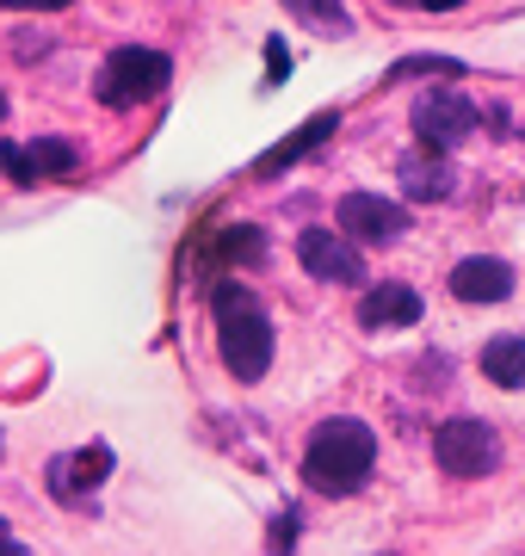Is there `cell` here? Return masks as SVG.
Instances as JSON below:
<instances>
[{"label": "cell", "mask_w": 525, "mask_h": 556, "mask_svg": "<svg viewBox=\"0 0 525 556\" xmlns=\"http://www.w3.org/2000/svg\"><path fill=\"white\" fill-rule=\"evenodd\" d=\"M204 266H266V229L260 223H235L204 241Z\"/></svg>", "instance_id": "obj_12"}, {"label": "cell", "mask_w": 525, "mask_h": 556, "mask_svg": "<svg viewBox=\"0 0 525 556\" xmlns=\"http://www.w3.org/2000/svg\"><path fill=\"white\" fill-rule=\"evenodd\" d=\"M7 13H25V7H68V0H0Z\"/></svg>", "instance_id": "obj_21"}, {"label": "cell", "mask_w": 525, "mask_h": 556, "mask_svg": "<svg viewBox=\"0 0 525 556\" xmlns=\"http://www.w3.org/2000/svg\"><path fill=\"white\" fill-rule=\"evenodd\" d=\"M25 149H31V174L38 179H68L81 167V149L68 137H38V142H25Z\"/></svg>", "instance_id": "obj_16"}, {"label": "cell", "mask_w": 525, "mask_h": 556, "mask_svg": "<svg viewBox=\"0 0 525 556\" xmlns=\"http://www.w3.org/2000/svg\"><path fill=\"white\" fill-rule=\"evenodd\" d=\"M167 80H174V62L162 50H149V43H118L112 56L100 62V75H93V100L105 112H137V105L162 100Z\"/></svg>", "instance_id": "obj_3"}, {"label": "cell", "mask_w": 525, "mask_h": 556, "mask_svg": "<svg viewBox=\"0 0 525 556\" xmlns=\"http://www.w3.org/2000/svg\"><path fill=\"white\" fill-rule=\"evenodd\" d=\"M7 43H13V56H20V62H38L43 50H50V38H43V31H31V25H20Z\"/></svg>", "instance_id": "obj_20"}, {"label": "cell", "mask_w": 525, "mask_h": 556, "mask_svg": "<svg viewBox=\"0 0 525 556\" xmlns=\"http://www.w3.org/2000/svg\"><path fill=\"white\" fill-rule=\"evenodd\" d=\"M0 118H7V93H0Z\"/></svg>", "instance_id": "obj_25"}, {"label": "cell", "mask_w": 525, "mask_h": 556, "mask_svg": "<svg viewBox=\"0 0 525 556\" xmlns=\"http://www.w3.org/2000/svg\"><path fill=\"white\" fill-rule=\"evenodd\" d=\"M408 75H445V80H458V75H464V62H458V56H402L396 68H389V80H408Z\"/></svg>", "instance_id": "obj_17"}, {"label": "cell", "mask_w": 525, "mask_h": 556, "mask_svg": "<svg viewBox=\"0 0 525 556\" xmlns=\"http://www.w3.org/2000/svg\"><path fill=\"white\" fill-rule=\"evenodd\" d=\"M408 118H414V137H421V149H433V155H451V149H458V142H470V130L483 124V105L470 100V93H458V87H426Z\"/></svg>", "instance_id": "obj_5"}, {"label": "cell", "mask_w": 525, "mask_h": 556, "mask_svg": "<svg viewBox=\"0 0 525 556\" xmlns=\"http://www.w3.org/2000/svg\"><path fill=\"white\" fill-rule=\"evenodd\" d=\"M464 0H421V13H458Z\"/></svg>", "instance_id": "obj_22"}, {"label": "cell", "mask_w": 525, "mask_h": 556, "mask_svg": "<svg viewBox=\"0 0 525 556\" xmlns=\"http://www.w3.org/2000/svg\"><path fill=\"white\" fill-rule=\"evenodd\" d=\"M421 291L414 285H402V278H384V285H371L359 298V321L377 334V328H414L421 321Z\"/></svg>", "instance_id": "obj_10"}, {"label": "cell", "mask_w": 525, "mask_h": 556, "mask_svg": "<svg viewBox=\"0 0 525 556\" xmlns=\"http://www.w3.org/2000/svg\"><path fill=\"white\" fill-rule=\"evenodd\" d=\"M445 291L458 303H507L513 298V266L495 254H470L451 266V278H445Z\"/></svg>", "instance_id": "obj_9"}, {"label": "cell", "mask_w": 525, "mask_h": 556, "mask_svg": "<svg viewBox=\"0 0 525 556\" xmlns=\"http://www.w3.org/2000/svg\"><path fill=\"white\" fill-rule=\"evenodd\" d=\"M297 526H304V519L291 514V507H284V514H272V526H266V544H272V556H291V551H297Z\"/></svg>", "instance_id": "obj_19"}, {"label": "cell", "mask_w": 525, "mask_h": 556, "mask_svg": "<svg viewBox=\"0 0 525 556\" xmlns=\"http://www.w3.org/2000/svg\"><path fill=\"white\" fill-rule=\"evenodd\" d=\"M0 174L13 179V186H38V174H31V149H25V142H0Z\"/></svg>", "instance_id": "obj_18"}, {"label": "cell", "mask_w": 525, "mask_h": 556, "mask_svg": "<svg viewBox=\"0 0 525 556\" xmlns=\"http://www.w3.org/2000/svg\"><path fill=\"white\" fill-rule=\"evenodd\" d=\"M402 192H408V199H421V204L451 199V192H458V174H451V161H445V155L421 149V155L402 161Z\"/></svg>", "instance_id": "obj_13"}, {"label": "cell", "mask_w": 525, "mask_h": 556, "mask_svg": "<svg viewBox=\"0 0 525 556\" xmlns=\"http://www.w3.org/2000/svg\"><path fill=\"white\" fill-rule=\"evenodd\" d=\"M210 321H217L222 371L235 383H260L272 371V353H279V334H272V316H266L260 291H247L235 273L210 278Z\"/></svg>", "instance_id": "obj_1"}, {"label": "cell", "mask_w": 525, "mask_h": 556, "mask_svg": "<svg viewBox=\"0 0 525 556\" xmlns=\"http://www.w3.org/2000/svg\"><path fill=\"white\" fill-rule=\"evenodd\" d=\"M433 457L445 477H488V470H501V433L483 415H451L433 427Z\"/></svg>", "instance_id": "obj_4"}, {"label": "cell", "mask_w": 525, "mask_h": 556, "mask_svg": "<svg viewBox=\"0 0 525 556\" xmlns=\"http://www.w3.org/2000/svg\"><path fill=\"white\" fill-rule=\"evenodd\" d=\"M377 470V433L359 415H328L304 445V482L316 495H359Z\"/></svg>", "instance_id": "obj_2"}, {"label": "cell", "mask_w": 525, "mask_h": 556, "mask_svg": "<svg viewBox=\"0 0 525 556\" xmlns=\"http://www.w3.org/2000/svg\"><path fill=\"white\" fill-rule=\"evenodd\" d=\"M384 7H421V0H384Z\"/></svg>", "instance_id": "obj_24"}, {"label": "cell", "mask_w": 525, "mask_h": 556, "mask_svg": "<svg viewBox=\"0 0 525 556\" xmlns=\"http://www.w3.org/2000/svg\"><path fill=\"white\" fill-rule=\"evenodd\" d=\"M297 260H304V273L322 278V285H364L359 241L334 236V229H304V236H297Z\"/></svg>", "instance_id": "obj_7"}, {"label": "cell", "mask_w": 525, "mask_h": 556, "mask_svg": "<svg viewBox=\"0 0 525 556\" xmlns=\"http://www.w3.org/2000/svg\"><path fill=\"white\" fill-rule=\"evenodd\" d=\"M334 130H341V112H316L309 124H297L291 137L272 142V149H266V155L254 161V179H279L284 167H297L304 155H316V149H322V142L334 137Z\"/></svg>", "instance_id": "obj_11"}, {"label": "cell", "mask_w": 525, "mask_h": 556, "mask_svg": "<svg viewBox=\"0 0 525 556\" xmlns=\"http://www.w3.org/2000/svg\"><path fill=\"white\" fill-rule=\"evenodd\" d=\"M483 378L495 383V390H513V396H520L525 390V334L483 340Z\"/></svg>", "instance_id": "obj_14"}, {"label": "cell", "mask_w": 525, "mask_h": 556, "mask_svg": "<svg viewBox=\"0 0 525 556\" xmlns=\"http://www.w3.org/2000/svg\"><path fill=\"white\" fill-rule=\"evenodd\" d=\"M284 13L304 20L309 31H322V38H346L353 31V13H346L341 0H284Z\"/></svg>", "instance_id": "obj_15"}, {"label": "cell", "mask_w": 525, "mask_h": 556, "mask_svg": "<svg viewBox=\"0 0 525 556\" xmlns=\"http://www.w3.org/2000/svg\"><path fill=\"white\" fill-rule=\"evenodd\" d=\"M105 477H112V452H105V445L50 457V495H56L62 507H87V495H93Z\"/></svg>", "instance_id": "obj_8"}, {"label": "cell", "mask_w": 525, "mask_h": 556, "mask_svg": "<svg viewBox=\"0 0 525 556\" xmlns=\"http://www.w3.org/2000/svg\"><path fill=\"white\" fill-rule=\"evenodd\" d=\"M346 241H359V248H389V241L408 236V211L384 192H346L341 211H334Z\"/></svg>", "instance_id": "obj_6"}, {"label": "cell", "mask_w": 525, "mask_h": 556, "mask_svg": "<svg viewBox=\"0 0 525 556\" xmlns=\"http://www.w3.org/2000/svg\"><path fill=\"white\" fill-rule=\"evenodd\" d=\"M0 556H31V551H25L20 538H0Z\"/></svg>", "instance_id": "obj_23"}]
</instances>
